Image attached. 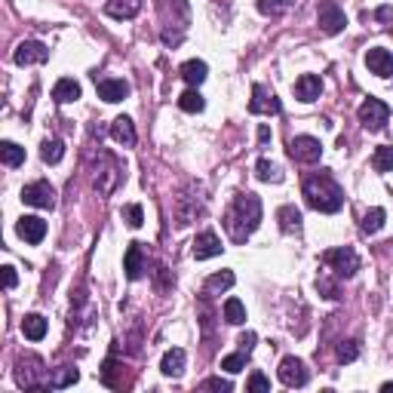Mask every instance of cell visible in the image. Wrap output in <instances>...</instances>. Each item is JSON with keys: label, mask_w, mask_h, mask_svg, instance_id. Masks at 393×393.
<instances>
[{"label": "cell", "mask_w": 393, "mask_h": 393, "mask_svg": "<svg viewBox=\"0 0 393 393\" xmlns=\"http://www.w3.org/2000/svg\"><path fill=\"white\" fill-rule=\"evenodd\" d=\"M206 387H209V390H221V393H227V390H231V381H225V378H209V381H206Z\"/></svg>", "instance_id": "41"}, {"label": "cell", "mask_w": 393, "mask_h": 393, "mask_svg": "<svg viewBox=\"0 0 393 393\" xmlns=\"http://www.w3.org/2000/svg\"><path fill=\"white\" fill-rule=\"evenodd\" d=\"M261 225V200L255 194H237L234 197V206L225 216V231L231 234L234 243H243L249 234H255Z\"/></svg>", "instance_id": "1"}, {"label": "cell", "mask_w": 393, "mask_h": 393, "mask_svg": "<svg viewBox=\"0 0 393 393\" xmlns=\"http://www.w3.org/2000/svg\"><path fill=\"white\" fill-rule=\"evenodd\" d=\"M381 393H393V381H384L381 384Z\"/></svg>", "instance_id": "44"}, {"label": "cell", "mask_w": 393, "mask_h": 393, "mask_svg": "<svg viewBox=\"0 0 393 393\" xmlns=\"http://www.w3.org/2000/svg\"><path fill=\"white\" fill-rule=\"evenodd\" d=\"M255 175L261 178V182H283V173L277 163H270L268 157H261L259 163H255Z\"/></svg>", "instance_id": "31"}, {"label": "cell", "mask_w": 393, "mask_h": 393, "mask_svg": "<svg viewBox=\"0 0 393 393\" xmlns=\"http://www.w3.org/2000/svg\"><path fill=\"white\" fill-rule=\"evenodd\" d=\"M12 59H16V65H37V62H46L49 59V49L40 44V40H25V44L16 46V53H12Z\"/></svg>", "instance_id": "9"}, {"label": "cell", "mask_w": 393, "mask_h": 393, "mask_svg": "<svg viewBox=\"0 0 393 393\" xmlns=\"http://www.w3.org/2000/svg\"><path fill=\"white\" fill-rule=\"evenodd\" d=\"M96 89H98V98H102V102H108V105L123 102V98L132 92L130 83H126V80H114V77H102V80L96 77Z\"/></svg>", "instance_id": "10"}, {"label": "cell", "mask_w": 393, "mask_h": 393, "mask_svg": "<svg viewBox=\"0 0 393 393\" xmlns=\"http://www.w3.org/2000/svg\"><path fill=\"white\" fill-rule=\"evenodd\" d=\"M0 157H3V163L6 166H22L25 163V148H19L16 141H3V145H0Z\"/></svg>", "instance_id": "29"}, {"label": "cell", "mask_w": 393, "mask_h": 393, "mask_svg": "<svg viewBox=\"0 0 393 393\" xmlns=\"http://www.w3.org/2000/svg\"><path fill=\"white\" fill-rule=\"evenodd\" d=\"M184 363H188V353H184L182 347H173V350H166L163 353V360H160V372L166 378H178L184 372Z\"/></svg>", "instance_id": "17"}, {"label": "cell", "mask_w": 393, "mask_h": 393, "mask_svg": "<svg viewBox=\"0 0 393 393\" xmlns=\"http://www.w3.org/2000/svg\"><path fill=\"white\" fill-rule=\"evenodd\" d=\"M22 332H25L28 341H40L46 335V320L40 317V313H28L22 320Z\"/></svg>", "instance_id": "22"}, {"label": "cell", "mask_w": 393, "mask_h": 393, "mask_svg": "<svg viewBox=\"0 0 393 393\" xmlns=\"http://www.w3.org/2000/svg\"><path fill=\"white\" fill-rule=\"evenodd\" d=\"M292 0H259V10L264 12V16H277L280 10H286Z\"/></svg>", "instance_id": "38"}, {"label": "cell", "mask_w": 393, "mask_h": 393, "mask_svg": "<svg viewBox=\"0 0 393 393\" xmlns=\"http://www.w3.org/2000/svg\"><path fill=\"white\" fill-rule=\"evenodd\" d=\"M40 157H44V163H49V166H55V163L65 157V145H62L59 139H46L44 145H40Z\"/></svg>", "instance_id": "28"}, {"label": "cell", "mask_w": 393, "mask_h": 393, "mask_svg": "<svg viewBox=\"0 0 393 393\" xmlns=\"http://www.w3.org/2000/svg\"><path fill=\"white\" fill-rule=\"evenodd\" d=\"M317 22H320V28H323L326 34H341V31H344V25H347V16H344V10H341L335 0H323L320 10H317Z\"/></svg>", "instance_id": "6"}, {"label": "cell", "mask_w": 393, "mask_h": 393, "mask_svg": "<svg viewBox=\"0 0 393 393\" xmlns=\"http://www.w3.org/2000/svg\"><path fill=\"white\" fill-rule=\"evenodd\" d=\"M384 218H387V212L381 209V206H375V209L366 212V218H363V231L366 234H378L384 227Z\"/></svg>", "instance_id": "32"}, {"label": "cell", "mask_w": 393, "mask_h": 393, "mask_svg": "<svg viewBox=\"0 0 393 393\" xmlns=\"http://www.w3.org/2000/svg\"><path fill=\"white\" fill-rule=\"evenodd\" d=\"M141 10V0H108L105 3V12L111 19H135Z\"/></svg>", "instance_id": "19"}, {"label": "cell", "mask_w": 393, "mask_h": 393, "mask_svg": "<svg viewBox=\"0 0 393 393\" xmlns=\"http://www.w3.org/2000/svg\"><path fill=\"white\" fill-rule=\"evenodd\" d=\"M360 356V341H341L338 344V360L341 363H353Z\"/></svg>", "instance_id": "37"}, {"label": "cell", "mask_w": 393, "mask_h": 393, "mask_svg": "<svg viewBox=\"0 0 393 393\" xmlns=\"http://www.w3.org/2000/svg\"><path fill=\"white\" fill-rule=\"evenodd\" d=\"M120 216H123V221H126L130 227H141V221H145V212H141L139 203L123 206V209H120Z\"/></svg>", "instance_id": "34"}, {"label": "cell", "mask_w": 393, "mask_h": 393, "mask_svg": "<svg viewBox=\"0 0 393 393\" xmlns=\"http://www.w3.org/2000/svg\"><path fill=\"white\" fill-rule=\"evenodd\" d=\"M237 283V277H234V270H218V274H212L209 280H206V292H225V289H231V286Z\"/></svg>", "instance_id": "26"}, {"label": "cell", "mask_w": 393, "mask_h": 393, "mask_svg": "<svg viewBox=\"0 0 393 393\" xmlns=\"http://www.w3.org/2000/svg\"><path fill=\"white\" fill-rule=\"evenodd\" d=\"M178 74H182V80L188 83V87H200V83L209 77V68H206V62L191 59V62H184V65L178 68Z\"/></svg>", "instance_id": "18"}, {"label": "cell", "mask_w": 393, "mask_h": 393, "mask_svg": "<svg viewBox=\"0 0 393 393\" xmlns=\"http://www.w3.org/2000/svg\"><path fill=\"white\" fill-rule=\"evenodd\" d=\"M246 390L249 393H270V381L261 375V372H252V375H249V381H246Z\"/></svg>", "instance_id": "36"}, {"label": "cell", "mask_w": 393, "mask_h": 393, "mask_svg": "<svg viewBox=\"0 0 393 393\" xmlns=\"http://www.w3.org/2000/svg\"><path fill=\"white\" fill-rule=\"evenodd\" d=\"M259 141H261V145H268V141H270V126L268 123L259 126Z\"/></svg>", "instance_id": "42"}, {"label": "cell", "mask_w": 393, "mask_h": 393, "mask_svg": "<svg viewBox=\"0 0 393 393\" xmlns=\"http://www.w3.org/2000/svg\"><path fill=\"white\" fill-rule=\"evenodd\" d=\"M123 270L130 280H139L141 274H145V252H141V243H130V249H126L123 255Z\"/></svg>", "instance_id": "16"}, {"label": "cell", "mask_w": 393, "mask_h": 393, "mask_svg": "<svg viewBox=\"0 0 393 393\" xmlns=\"http://www.w3.org/2000/svg\"><path fill=\"white\" fill-rule=\"evenodd\" d=\"M178 108L188 111V114H200V111L206 108V102H203V96L197 92V87H191L188 92H182V96H178Z\"/></svg>", "instance_id": "25"}, {"label": "cell", "mask_w": 393, "mask_h": 393, "mask_svg": "<svg viewBox=\"0 0 393 393\" xmlns=\"http://www.w3.org/2000/svg\"><path fill=\"white\" fill-rule=\"evenodd\" d=\"M53 98H55V102H59V105L77 102V98H80V83H77V80H71V77H62V80L53 87Z\"/></svg>", "instance_id": "21"}, {"label": "cell", "mask_w": 393, "mask_h": 393, "mask_svg": "<svg viewBox=\"0 0 393 393\" xmlns=\"http://www.w3.org/2000/svg\"><path fill=\"white\" fill-rule=\"evenodd\" d=\"M22 203L34 206V209H53L55 206V191L49 182H31L22 188Z\"/></svg>", "instance_id": "7"}, {"label": "cell", "mask_w": 393, "mask_h": 393, "mask_svg": "<svg viewBox=\"0 0 393 393\" xmlns=\"http://www.w3.org/2000/svg\"><path fill=\"white\" fill-rule=\"evenodd\" d=\"M16 283H19L16 268H10V264H6V268H3V286H6V289H16Z\"/></svg>", "instance_id": "40"}, {"label": "cell", "mask_w": 393, "mask_h": 393, "mask_svg": "<svg viewBox=\"0 0 393 393\" xmlns=\"http://www.w3.org/2000/svg\"><path fill=\"white\" fill-rule=\"evenodd\" d=\"M255 341H259V335H255V332H243V335H240V341H237V344H240V350H246V353H252V347H255Z\"/></svg>", "instance_id": "39"}, {"label": "cell", "mask_w": 393, "mask_h": 393, "mask_svg": "<svg viewBox=\"0 0 393 393\" xmlns=\"http://www.w3.org/2000/svg\"><path fill=\"white\" fill-rule=\"evenodd\" d=\"M111 135H114V141H117V145L132 148L135 145V126H132V120L130 117H117L111 123Z\"/></svg>", "instance_id": "20"}, {"label": "cell", "mask_w": 393, "mask_h": 393, "mask_svg": "<svg viewBox=\"0 0 393 393\" xmlns=\"http://www.w3.org/2000/svg\"><path fill=\"white\" fill-rule=\"evenodd\" d=\"M317 289H320V295H323V298H329V302H335V298H341V289H338V283H335V280H329L326 274H323V277H320V280H317Z\"/></svg>", "instance_id": "35"}, {"label": "cell", "mask_w": 393, "mask_h": 393, "mask_svg": "<svg viewBox=\"0 0 393 393\" xmlns=\"http://www.w3.org/2000/svg\"><path fill=\"white\" fill-rule=\"evenodd\" d=\"M304 200L311 209L329 216V212H338L344 206V191H341V184L329 173H317V175L304 178Z\"/></svg>", "instance_id": "2"}, {"label": "cell", "mask_w": 393, "mask_h": 393, "mask_svg": "<svg viewBox=\"0 0 393 393\" xmlns=\"http://www.w3.org/2000/svg\"><path fill=\"white\" fill-rule=\"evenodd\" d=\"M277 221H280V227L286 234H292L302 227V212H298L295 206H280V209H277Z\"/></svg>", "instance_id": "23"}, {"label": "cell", "mask_w": 393, "mask_h": 393, "mask_svg": "<svg viewBox=\"0 0 393 393\" xmlns=\"http://www.w3.org/2000/svg\"><path fill=\"white\" fill-rule=\"evenodd\" d=\"M356 117H360V123L366 126L369 132H381L384 123H387V117H390V108L381 102V98H366V102L360 105V111H356Z\"/></svg>", "instance_id": "4"}, {"label": "cell", "mask_w": 393, "mask_h": 393, "mask_svg": "<svg viewBox=\"0 0 393 393\" xmlns=\"http://www.w3.org/2000/svg\"><path fill=\"white\" fill-rule=\"evenodd\" d=\"M221 240H218V234L216 231H203V234H197V240H194V259L197 261H206V259H216V255H221Z\"/></svg>", "instance_id": "13"}, {"label": "cell", "mask_w": 393, "mask_h": 393, "mask_svg": "<svg viewBox=\"0 0 393 393\" xmlns=\"http://www.w3.org/2000/svg\"><path fill=\"white\" fill-rule=\"evenodd\" d=\"M366 68L378 77H390L393 74V53H387V49H381V46H372L366 53Z\"/></svg>", "instance_id": "14"}, {"label": "cell", "mask_w": 393, "mask_h": 393, "mask_svg": "<svg viewBox=\"0 0 393 393\" xmlns=\"http://www.w3.org/2000/svg\"><path fill=\"white\" fill-rule=\"evenodd\" d=\"M378 19H381V22H390V19H393V10H390V6H381V10H378Z\"/></svg>", "instance_id": "43"}, {"label": "cell", "mask_w": 393, "mask_h": 393, "mask_svg": "<svg viewBox=\"0 0 393 393\" xmlns=\"http://www.w3.org/2000/svg\"><path fill=\"white\" fill-rule=\"evenodd\" d=\"M372 166H375V173H393V148L390 145L375 148V154H372Z\"/></svg>", "instance_id": "27"}, {"label": "cell", "mask_w": 393, "mask_h": 393, "mask_svg": "<svg viewBox=\"0 0 393 393\" xmlns=\"http://www.w3.org/2000/svg\"><path fill=\"white\" fill-rule=\"evenodd\" d=\"M225 320L231 326H243V323H246V307H243L240 298H227V302H225Z\"/></svg>", "instance_id": "30"}, {"label": "cell", "mask_w": 393, "mask_h": 393, "mask_svg": "<svg viewBox=\"0 0 393 393\" xmlns=\"http://www.w3.org/2000/svg\"><path fill=\"white\" fill-rule=\"evenodd\" d=\"M249 111H252V114H280L283 105H280V98H277L274 92H268V89L261 87V83H255V87H252V102H249Z\"/></svg>", "instance_id": "12"}, {"label": "cell", "mask_w": 393, "mask_h": 393, "mask_svg": "<svg viewBox=\"0 0 393 393\" xmlns=\"http://www.w3.org/2000/svg\"><path fill=\"white\" fill-rule=\"evenodd\" d=\"M320 92H323V80L317 74H302L295 80V98L298 102H317Z\"/></svg>", "instance_id": "15"}, {"label": "cell", "mask_w": 393, "mask_h": 393, "mask_svg": "<svg viewBox=\"0 0 393 393\" xmlns=\"http://www.w3.org/2000/svg\"><path fill=\"white\" fill-rule=\"evenodd\" d=\"M16 234L25 243L37 246V243H44V237H46V221L37 218V216H22L19 218V225H16Z\"/></svg>", "instance_id": "11"}, {"label": "cell", "mask_w": 393, "mask_h": 393, "mask_svg": "<svg viewBox=\"0 0 393 393\" xmlns=\"http://www.w3.org/2000/svg\"><path fill=\"white\" fill-rule=\"evenodd\" d=\"M323 261L335 270V277H344V280H347V277H353L356 270H360V255H356L350 246L329 249V252L323 255Z\"/></svg>", "instance_id": "3"}, {"label": "cell", "mask_w": 393, "mask_h": 393, "mask_svg": "<svg viewBox=\"0 0 393 393\" xmlns=\"http://www.w3.org/2000/svg\"><path fill=\"white\" fill-rule=\"evenodd\" d=\"M246 360H249V353H246V350H240V353L225 356V360H221V369H225V372H231V375H237V372L246 369Z\"/></svg>", "instance_id": "33"}, {"label": "cell", "mask_w": 393, "mask_h": 393, "mask_svg": "<svg viewBox=\"0 0 393 393\" xmlns=\"http://www.w3.org/2000/svg\"><path fill=\"white\" fill-rule=\"evenodd\" d=\"M77 381H80V372H77L74 366H62L53 378H49V387L65 390V387H71V384H77Z\"/></svg>", "instance_id": "24"}, {"label": "cell", "mask_w": 393, "mask_h": 393, "mask_svg": "<svg viewBox=\"0 0 393 393\" xmlns=\"http://www.w3.org/2000/svg\"><path fill=\"white\" fill-rule=\"evenodd\" d=\"M277 375H280V381L286 387H304V384L311 381V372L304 369V363L298 360V356H286L280 363V369H277Z\"/></svg>", "instance_id": "8"}, {"label": "cell", "mask_w": 393, "mask_h": 393, "mask_svg": "<svg viewBox=\"0 0 393 393\" xmlns=\"http://www.w3.org/2000/svg\"><path fill=\"white\" fill-rule=\"evenodd\" d=\"M289 157L295 163H320L323 145H320V139H313V135H295V139L289 141Z\"/></svg>", "instance_id": "5"}]
</instances>
